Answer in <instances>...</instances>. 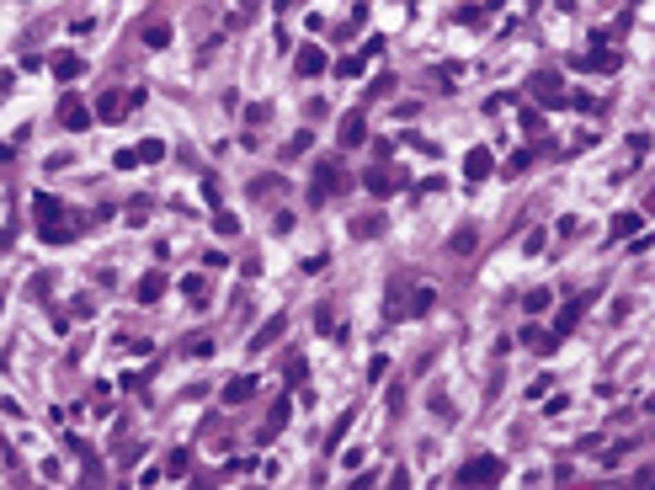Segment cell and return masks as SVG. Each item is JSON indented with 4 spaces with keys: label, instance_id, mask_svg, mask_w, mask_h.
<instances>
[{
    "label": "cell",
    "instance_id": "18",
    "mask_svg": "<svg viewBox=\"0 0 655 490\" xmlns=\"http://www.w3.org/2000/svg\"><path fill=\"white\" fill-rule=\"evenodd\" d=\"M352 224H357V235L368 240V235H378V229H384V213H362V219H352Z\"/></svg>",
    "mask_w": 655,
    "mask_h": 490
},
{
    "label": "cell",
    "instance_id": "19",
    "mask_svg": "<svg viewBox=\"0 0 655 490\" xmlns=\"http://www.w3.org/2000/svg\"><path fill=\"white\" fill-rule=\"evenodd\" d=\"M160 155H165V139H144V144H139V165L160 160Z\"/></svg>",
    "mask_w": 655,
    "mask_h": 490
},
{
    "label": "cell",
    "instance_id": "5",
    "mask_svg": "<svg viewBox=\"0 0 655 490\" xmlns=\"http://www.w3.org/2000/svg\"><path fill=\"white\" fill-rule=\"evenodd\" d=\"M282 330H288V315H272V320H267V326L251 336V352H267V347H272V341L282 336Z\"/></svg>",
    "mask_w": 655,
    "mask_h": 490
},
{
    "label": "cell",
    "instance_id": "25",
    "mask_svg": "<svg viewBox=\"0 0 655 490\" xmlns=\"http://www.w3.org/2000/svg\"><path fill=\"white\" fill-rule=\"evenodd\" d=\"M304 373H309V363H304V357H293V363H288V373H282V379H288V384H304Z\"/></svg>",
    "mask_w": 655,
    "mask_h": 490
},
{
    "label": "cell",
    "instance_id": "27",
    "mask_svg": "<svg viewBox=\"0 0 655 490\" xmlns=\"http://www.w3.org/2000/svg\"><path fill=\"white\" fill-rule=\"evenodd\" d=\"M202 203L218 208V187H214V176H202Z\"/></svg>",
    "mask_w": 655,
    "mask_h": 490
},
{
    "label": "cell",
    "instance_id": "1",
    "mask_svg": "<svg viewBox=\"0 0 655 490\" xmlns=\"http://www.w3.org/2000/svg\"><path fill=\"white\" fill-rule=\"evenodd\" d=\"M501 474H506V464L490 458V453H479V458H469V464H458V485H490V480H501Z\"/></svg>",
    "mask_w": 655,
    "mask_h": 490
},
{
    "label": "cell",
    "instance_id": "17",
    "mask_svg": "<svg viewBox=\"0 0 655 490\" xmlns=\"http://www.w3.org/2000/svg\"><path fill=\"white\" fill-rule=\"evenodd\" d=\"M32 213H38V219H59V203H54L48 192H38V198H32Z\"/></svg>",
    "mask_w": 655,
    "mask_h": 490
},
{
    "label": "cell",
    "instance_id": "10",
    "mask_svg": "<svg viewBox=\"0 0 655 490\" xmlns=\"http://www.w3.org/2000/svg\"><path fill=\"white\" fill-rule=\"evenodd\" d=\"M570 64H576V70H602V75H613V70H618V54H576Z\"/></svg>",
    "mask_w": 655,
    "mask_h": 490
},
{
    "label": "cell",
    "instance_id": "22",
    "mask_svg": "<svg viewBox=\"0 0 655 490\" xmlns=\"http://www.w3.org/2000/svg\"><path fill=\"white\" fill-rule=\"evenodd\" d=\"M181 288H187V299H192V304H202V299H208V283H202V277H187Z\"/></svg>",
    "mask_w": 655,
    "mask_h": 490
},
{
    "label": "cell",
    "instance_id": "23",
    "mask_svg": "<svg viewBox=\"0 0 655 490\" xmlns=\"http://www.w3.org/2000/svg\"><path fill=\"white\" fill-rule=\"evenodd\" d=\"M214 229H218V235H235V213H224V208H218V213H214Z\"/></svg>",
    "mask_w": 655,
    "mask_h": 490
},
{
    "label": "cell",
    "instance_id": "4",
    "mask_svg": "<svg viewBox=\"0 0 655 490\" xmlns=\"http://www.w3.org/2000/svg\"><path fill=\"white\" fill-rule=\"evenodd\" d=\"M336 187H341V171H336L331 160H325V165L315 171V187H309V203H325V198H331Z\"/></svg>",
    "mask_w": 655,
    "mask_h": 490
},
{
    "label": "cell",
    "instance_id": "7",
    "mask_svg": "<svg viewBox=\"0 0 655 490\" xmlns=\"http://www.w3.org/2000/svg\"><path fill=\"white\" fill-rule=\"evenodd\" d=\"M581 309H586V299H570V304L559 309L554 315V336L559 341H565V336H570V330H576V320H581Z\"/></svg>",
    "mask_w": 655,
    "mask_h": 490
},
{
    "label": "cell",
    "instance_id": "8",
    "mask_svg": "<svg viewBox=\"0 0 655 490\" xmlns=\"http://www.w3.org/2000/svg\"><path fill=\"white\" fill-rule=\"evenodd\" d=\"M320 70H325V48H315V43H304V48H298V75H309V81H315Z\"/></svg>",
    "mask_w": 655,
    "mask_h": 490
},
{
    "label": "cell",
    "instance_id": "26",
    "mask_svg": "<svg viewBox=\"0 0 655 490\" xmlns=\"http://www.w3.org/2000/svg\"><path fill=\"white\" fill-rule=\"evenodd\" d=\"M384 373H389V357H373V363H368V384H378Z\"/></svg>",
    "mask_w": 655,
    "mask_h": 490
},
{
    "label": "cell",
    "instance_id": "12",
    "mask_svg": "<svg viewBox=\"0 0 655 490\" xmlns=\"http://www.w3.org/2000/svg\"><path fill=\"white\" fill-rule=\"evenodd\" d=\"M128 107H134V102H123L118 91H107V96H101V107H96V118H101V122H118Z\"/></svg>",
    "mask_w": 655,
    "mask_h": 490
},
{
    "label": "cell",
    "instance_id": "9",
    "mask_svg": "<svg viewBox=\"0 0 655 490\" xmlns=\"http://www.w3.org/2000/svg\"><path fill=\"white\" fill-rule=\"evenodd\" d=\"M59 122H64V128H70V134H80V128L91 122V112H85V102H75V96H70V102L59 107Z\"/></svg>",
    "mask_w": 655,
    "mask_h": 490
},
{
    "label": "cell",
    "instance_id": "2",
    "mask_svg": "<svg viewBox=\"0 0 655 490\" xmlns=\"http://www.w3.org/2000/svg\"><path fill=\"white\" fill-rule=\"evenodd\" d=\"M490 171H496V155H490L485 144H475V149L464 155V182H485Z\"/></svg>",
    "mask_w": 655,
    "mask_h": 490
},
{
    "label": "cell",
    "instance_id": "16",
    "mask_svg": "<svg viewBox=\"0 0 655 490\" xmlns=\"http://www.w3.org/2000/svg\"><path fill=\"white\" fill-rule=\"evenodd\" d=\"M639 224H645L639 213H618V219H613V240H623V235H634Z\"/></svg>",
    "mask_w": 655,
    "mask_h": 490
},
{
    "label": "cell",
    "instance_id": "13",
    "mask_svg": "<svg viewBox=\"0 0 655 490\" xmlns=\"http://www.w3.org/2000/svg\"><path fill=\"white\" fill-rule=\"evenodd\" d=\"M533 91H538V102H543V107H559V102H565V96H559V81H554V75H538Z\"/></svg>",
    "mask_w": 655,
    "mask_h": 490
},
{
    "label": "cell",
    "instance_id": "3",
    "mask_svg": "<svg viewBox=\"0 0 655 490\" xmlns=\"http://www.w3.org/2000/svg\"><path fill=\"white\" fill-rule=\"evenodd\" d=\"M336 139L346 144V149H357V144L368 139V118H362V112H346V118L336 122Z\"/></svg>",
    "mask_w": 655,
    "mask_h": 490
},
{
    "label": "cell",
    "instance_id": "6",
    "mask_svg": "<svg viewBox=\"0 0 655 490\" xmlns=\"http://www.w3.org/2000/svg\"><path fill=\"white\" fill-rule=\"evenodd\" d=\"M251 394H256V379H251V373H240V379H229V384H224V405H245Z\"/></svg>",
    "mask_w": 655,
    "mask_h": 490
},
{
    "label": "cell",
    "instance_id": "20",
    "mask_svg": "<svg viewBox=\"0 0 655 490\" xmlns=\"http://www.w3.org/2000/svg\"><path fill=\"white\" fill-rule=\"evenodd\" d=\"M362 182H368V192H378V198H384V192H395V182H389V176H384V171H368V176H362Z\"/></svg>",
    "mask_w": 655,
    "mask_h": 490
},
{
    "label": "cell",
    "instance_id": "24",
    "mask_svg": "<svg viewBox=\"0 0 655 490\" xmlns=\"http://www.w3.org/2000/svg\"><path fill=\"white\" fill-rule=\"evenodd\" d=\"M362 64H368V54H346V59H341V75H362Z\"/></svg>",
    "mask_w": 655,
    "mask_h": 490
},
{
    "label": "cell",
    "instance_id": "11",
    "mask_svg": "<svg viewBox=\"0 0 655 490\" xmlns=\"http://www.w3.org/2000/svg\"><path fill=\"white\" fill-rule=\"evenodd\" d=\"M134 293H139V304H155L160 293H165V277H160V272H144V277H139V288H134Z\"/></svg>",
    "mask_w": 655,
    "mask_h": 490
},
{
    "label": "cell",
    "instance_id": "21",
    "mask_svg": "<svg viewBox=\"0 0 655 490\" xmlns=\"http://www.w3.org/2000/svg\"><path fill=\"white\" fill-rule=\"evenodd\" d=\"M187 357H214V341H208V336H192V341H187Z\"/></svg>",
    "mask_w": 655,
    "mask_h": 490
},
{
    "label": "cell",
    "instance_id": "14",
    "mask_svg": "<svg viewBox=\"0 0 655 490\" xmlns=\"http://www.w3.org/2000/svg\"><path fill=\"white\" fill-rule=\"evenodd\" d=\"M80 70H85V59H80V54H59V59H54V75H59V81H75Z\"/></svg>",
    "mask_w": 655,
    "mask_h": 490
},
{
    "label": "cell",
    "instance_id": "15",
    "mask_svg": "<svg viewBox=\"0 0 655 490\" xmlns=\"http://www.w3.org/2000/svg\"><path fill=\"white\" fill-rule=\"evenodd\" d=\"M144 43H149V48H165V43H171V27H165V21H149V27H144Z\"/></svg>",
    "mask_w": 655,
    "mask_h": 490
}]
</instances>
